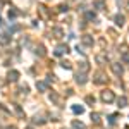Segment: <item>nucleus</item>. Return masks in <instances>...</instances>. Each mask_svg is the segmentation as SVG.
Instances as JSON below:
<instances>
[{"mask_svg":"<svg viewBox=\"0 0 129 129\" xmlns=\"http://www.w3.org/2000/svg\"><path fill=\"white\" fill-rule=\"evenodd\" d=\"M100 98H102V102H105V103H112V102L115 100V95H114V91H110V89H103L102 95H100Z\"/></svg>","mask_w":129,"mask_h":129,"instance_id":"f257e3e1","label":"nucleus"},{"mask_svg":"<svg viewBox=\"0 0 129 129\" xmlns=\"http://www.w3.org/2000/svg\"><path fill=\"white\" fill-rule=\"evenodd\" d=\"M110 69H112V72L115 76H122V72H124V67L120 66V62H112L110 64Z\"/></svg>","mask_w":129,"mask_h":129,"instance_id":"f03ea898","label":"nucleus"},{"mask_svg":"<svg viewBox=\"0 0 129 129\" xmlns=\"http://www.w3.org/2000/svg\"><path fill=\"white\" fill-rule=\"evenodd\" d=\"M93 83H95V84H105V83H107L105 74H103V72H96L95 78H93Z\"/></svg>","mask_w":129,"mask_h":129,"instance_id":"7ed1b4c3","label":"nucleus"},{"mask_svg":"<svg viewBox=\"0 0 129 129\" xmlns=\"http://www.w3.org/2000/svg\"><path fill=\"white\" fill-rule=\"evenodd\" d=\"M67 52H69V47L62 43V45H57V48H55V55L60 57V55H64V53H67Z\"/></svg>","mask_w":129,"mask_h":129,"instance_id":"20e7f679","label":"nucleus"},{"mask_svg":"<svg viewBox=\"0 0 129 129\" xmlns=\"http://www.w3.org/2000/svg\"><path fill=\"white\" fill-rule=\"evenodd\" d=\"M76 83H78V84H86V83H88L86 72H78V74H76Z\"/></svg>","mask_w":129,"mask_h":129,"instance_id":"39448f33","label":"nucleus"},{"mask_svg":"<svg viewBox=\"0 0 129 129\" xmlns=\"http://www.w3.org/2000/svg\"><path fill=\"white\" fill-rule=\"evenodd\" d=\"M81 41H83V45H84V47H93V43H95V41H93V38H91V36H89V35H83V36H81Z\"/></svg>","mask_w":129,"mask_h":129,"instance_id":"423d86ee","label":"nucleus"},{"mask_svg":"<svg viewBox=\"0 0 129 129\" xmlns=\"http://www.w3.org/2000/svg\"><path fill=\"white\" fill-rule=\"evenodd\" d=\"M36 88L40 89L41 93H47L48 91V83L47 81H36Z\"/></svg>","mask_w":129,"mask_h":129,"instance_id":"0eeeda50","label":"nucleus"},{"mask_svg":"<svg viewBox=\"0 0 129 129\" xmlns=\"http://www.w3.org/2000/svg\"><path fill=\"white\" fill-rule=\"evenodd\" d=\"M7 79L10 83H16V81L19 79V72L17 71H9V74H7Z\"/></svg>","mask_w":129,"mask_h":129,"instance_id":"6e6552de","label":"nucleus"},{"mask_svg":"<svg viewBox=\"0 0 129 129\" xmlns=\"http://www.w3.org/2000/svg\"><path fill=\"white\" fill-rule=\"evenodd\" d=\"M50 102H53L55 105H59V107H62V98H60L57 93H52L50 95Z\"/></svg>","mask_w":129,"mask_h":129,"instance_id":"1a4fd4ad","label":"nucleus"},{"mask_svg":"<svg viewBox=\"0 0 129 129\" xmlns=\"http://www.w3.org/2000/svg\"><path fill=\"white\" fill-rule=\"evenodd\" d=\"M114 21H115V24H117V26L122 28V26H124V22H126V17H124L122 14H117V16L114 17Z\"/></svg>","mask_w":129,"mask_h":129,"instance_id":"9d476101","label":"nucleus"},{"mask_svg":"<svg viewBox=\"0 0 129 129\" xmlns=\"http://www.w3.org/2000/svg\"><path fill=\"white\" fill-rule=\"evenodd\" d=\"M12 109H14V112H16L19 117H24V112H22V109H21L19 103H12Z\"/></svg>","mask_w":129,"mask_h":129,"instance_id":"9b49d317","label":"nucleus"},{"mask_svg":"<svg viewBox=\"0 0 129 129\" xmlns=\"http://www.w3.org/2000/svg\"><path fill=\"white\" fill-rule=\"evenodd\" d=\"M89 71V64L86 62V60H83V62H79V72H88Z\"/></svg>","mask_w":129,"mask_h":129,"instance_id":"f8f14e48","label":"nucleus"},{"mask_svg":"<svg viewBox=\"0 0 129 129\" xmlns=\"http://www.w3.org/2000/svg\"><path fill=\"white\" fill-rule=\"evenodd\" d=\"M52 35H53V38H62L64 36V31L60 29V28H53L52 29Z\"/></svg>","mask_w":129,"mask_h":129,"instance_id":"ddd939ff","label":"nucleus"},{"mask_svg":"<svg viewBox=\"0 0 129 129\" xmlns=\"http://www.w3.org/2000/svg\"><path fill=\"white\" fill-rule=\"evenodd\" d=\"M10 43V35H0V45H7Z\"/></svg>","mask_w":129,"mask_h":129,"instance_id":"4468645a","label":"nucleus"},{"mask_svg":"<svg viewBox=\"0 0 129 129\" xmlns=\"http://www.w3.org/2000/svg\"><path fill=\"white\" fill-rule=\"evenodd\" d=\"M117 105H119L120 109H124V107H127V98H126V96H120V98L117 100Z\"/></svg>","mask_w":129,"mask_h":129,"instance_id":"2eb2a0df","label":"nucleus"},{"mask_svg":"<svg viewBox=\"0 0 129 129\" xmlns=\"http://www.w3.org/2000/svg\"><path fill=\"white\" fill-rule=\"evenodd\" d=\"M72 127L74 129H86V124H83L79 120H72Z\"/></svg>","mask_w":129,"mask_h":129,"instance_id":"dca6fc26","label":"nucleus"},{"mask_svg":"<svg viewBox=\"0 0 129 129\" xmlns=\"http://www.w3.org/2000/svg\"><path fill=\"white\" fill-rule=\"evenodd\" d=\"M35 53H36V55H40V57H43V55L47 53V52H45V47H43V45H38L36 50H35Z\"/></svg>","mask_w":129,"mask_h":129,"instance_id":"f3484780","label":"nucleus"},{"mask_svg":"<svg viewBox=\"0 0 129 129\" xmlns=\"http://www.w3.org/2000/svg\"><path fill=\"white\" fill-rule=\"evenodd\" d=\"M84 16H86V19H88V21H95V19H96V14H95V12H91V10H86V12H84Z\"/></svg>","mask_w":129,"mask_h":129,"instance_id":"a211bd4d","label":"nucleus"},{"mask_svg":"<svg viewBox=\"0 0 129 129\" xmlns=\"http://www.w3.org/2000/svg\"><path fill=\"white\" fill-rule=\"evenodd\" d=\"M72 112H74V114H83V112H84V107H83V105H74V107H72Z\"/></svg>","mask_w":129,"mask_h":129,"instance_id":"6ab92c4d","label":"nucleus"},{"mask_svg":"<svg viewBox=\"0 0 129 129\" xmlns=\"http://www.w3.org/2000/svg\"><path fill=\"white\" fill-rule=\"evenodd\" d=\"M95 5H96V9L103 10L105 9V0H95Z\"/></svg>","mask_w":129,"mask_h":129,"instance_id":"aec40b11","label":"nucleus"},{"mask_svg":"<svg viewBox=\"0 0 129 129\" xmlns=\"http://www.w3.org/2000/svg\"><path fill=\"white\" fill-rule=\"evenodd\" d=\"M19 16V10H16V9H10L9 10V19H16Z\"/></svg>","mask_w":129,"mask_h":129,"instance_id":"412c9836","label":"nucleus"},{"mask_svg":"<svg viewBox=\"0 0 129 129\" xmlns=\"http://www.w3.org/2000/svg\"><path fill=\"white\" fill-rule=\"evenodd\" d=\"M96 62L98 64H107V57L105 55H96Z\"/></svg>","mask_w":129,"mask_h":129,"instance_id":"4be33fe9","label":"nucleus"},{"mask_svg":"<svg viewBox=\"0 0 129 129\" xmlns=\"http://www.w3.org/2000/svg\"><path fill=\"white\" fill-rule=\"evenodd\" d=\"M91 119H93L95 124H100V115H98V114H91Z\"/></svg>","mask_w":129,"mask_h":129,"instance_id":"5701e85b","label":"nucleus"},{"mask_svg":"<svg viewBox=\"0 0 129 129\" xmlns=\"http://www.w3.org/2000/svg\"><path fill=\"white\" fill-rule=\"evenodd\" d=\"M86 103H89V105H95V98H93V96H91V95H88V96H86Z\"/></svg>","mask_w":129,"mask_h":129,"instance_id":"b1692460","label":"nucleus"},{"mask_svg":"<svg viewBox=\"0 0 129 129\" xmlns=\"http://www.w3.org/2000/svg\"><path fill=\"white\" fill-rule=\"evenodd\" d=\"M60 66L64 67V69H71L72 66H71V62H67V60H64V62H60Z\"/></svg>","mask_w":129,"mask_h":129,"instance_id":"393cba45","label":"nucleus"},{"mask_svg":"<svg viewBox=\"0 0 129 129\" xmlns=\"http://www.w3.org/2000/svg\"><path fill=\"white\" fill-rule=\"evenodd\" d=\"M43 122H45V120L41 119V117H38V115H36V117L33 119V124H43Z\"/></svg>","mask_w":129,"mask_h":129,"instance_id":"a878e982","label":"nucleus"},{"mask_svg":"<svg viewBox=\"0 0 129 129\" xmlns=\"http://www.w3.org/2000/svg\"><path fill=\"white\" fill-rule=\"evenodd\" d=\"M122 60H124L126 64H129V52L127 53H122Z\"/></svg>","mask_w":129,"mask_h":129,"instance_id":"bb28decb","label":"nucleus"},{"mask_svg":"<svg viewBox=\"0 0 129 129\" xmlns=\"http://www.w3.org/2000/svg\"><path fill=\"white\" fill-rule=\"evenodd\" d=\"M19 91L22 93V95H28V86H21V88H19Z\"/></svg>","mask_w":129,"mask_h":129,"instance_id":"cd10ccee","label":"nucleus"},{"mask_svg":"<svg viewBox=\"0 0 129 129\" xmlns=\"http://www.w3.org/2000/svg\"><path fill=\"white\" fill-rule=\"evenodd\" d=\"M67 9H69L67 5H59V12H67Z\"/></svg>","mask_w":129,"mask_h":129,"instance_id":"c85d7f7f","label":"nucleus"},{"mask_svg":"<svg viewBox=\"0 0 129 129\" xmlns=\"http://www.w3.org/2000/svg\"><path fill=\"white\" fill-rule=\"evenodd\" d=\"M129 50H127V45H122L120 47V53H127Z\"/></svg>","mask_w":129,"mask_h":129,"instance_id":"c756f323","label":"nucleus"},{"mask_svg":"<svg viewBox=\"0 0 129 129\" xmlns=\"http://www.w3.org/2000/svg\"><path fill=\"white\" fill-rule=\"evenodd\" d=\"M45 81H47L48 84H50V83H53V76H52V74H48V76H47V79H45Z\"/></svg>","mask_w":129,"mask_h":129,"instance_id":"7c9ffc66","label":"nucleus"},{"mask_svg":"<svg viewBox=\"0 0 129 129\" xmlns=\"http://www.w3.org/2000/svg\"><path fill=\"white\" fill-rule=\"evenodd\" d=\"M115 117H117V115H115V114H114V115H110V117H109L110 124H114V122H115Z\"/></svg>","mask_w":129,"mask_h":129,"instance_id":"2f4dec72","label":"nucleus"},{"mask_svg":"<svg viewBox=\"0 0 129 129\" xmlns=\"http://www.w3.org/2000/svg\"><path fill=\"white\" fill-rule=\"evenodd\" d=\"M7 129H16V127H7Z\"/></svg>","mask_w":129,"mask_h":129,"instance_id":"473e14b6","label":"nucleus"},{"mask_svg":"<svg viewBox=\"0 0 129 129\" xmlns=\"http://www.w3.org/2000/svg\"><path fill=\"white\" fill-rule=\"evenodd\" d=\"M0 26H2V19H0Z\"/></svg>","mask_w":129,"mask_h":129,"instance_id":"72a5a7b5","label":"nucleus"},{"mask_svg":"<svg viewBox=\"0 0 129 129\" xmlns=\"http://www.w3.org/2000/svg\"><path fill=\"white\" fill-rule=\"evenodd\" d=\"M28 129H33V127H28Z\"/></svg>","mask_w":129,"mask_h":129,"instance_id":"f704fd0d","label":"nucleus"}]
</instances>
